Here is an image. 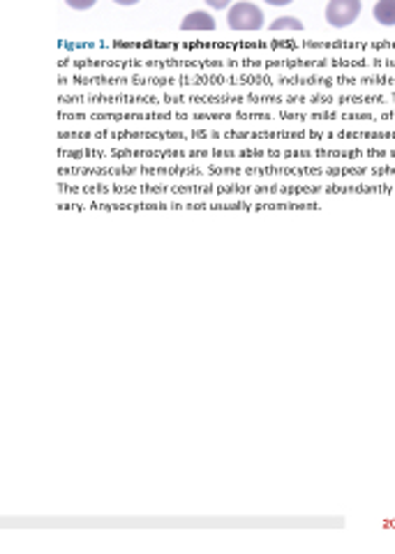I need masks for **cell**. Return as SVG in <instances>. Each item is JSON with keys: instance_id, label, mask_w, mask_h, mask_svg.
<instances>
[{"instance_id": "obj_8", "label": "cell", "mask_w": 395, "mask_h": 554, "mask_svg": "<svg viewBox=\"0 0 395 554\" xmlns=\"http://www.w3.org/2000/svg\"><path fill=\"white\" fill-rule=\"evenodd\" d=\"M266 3L273 7H284V5H289V3H294V0H266Z\"/></svg>"}, {"instance_id": "obj_3", "label": "cell", "mask_w": 395, "mask_h": 554, "mask_svg": "<svg viewBox=\"0 0 395 554\" xmlns=\"http://www.w3.org/2000/svg\"><path fill=\"white\" fill-rule=\"evenodd\" d=\"M180 31L185 33H208L216 31V19L211 16V12L206 10H195L180 21Z\"/></svg>"}, {"instance_id": "obj_1", "label": "cell", "mask_w": 395, "mask_h": 554, "mask_svg": "<svg viewBox=\"0 0 395 554\" xmlns=\"http://www.w3.org/2000/svg\"><path fill=\"white\" fill-rule=\"evenodd\" d=\"M226 26L236 33H255L264 28V12L262 7L250 3V0H241L229 7V16H226Z\"/></svg>"}, {"instance_id": "obj_4", "label": "cell", "mask_w": 395, "mask_h": 554, "mask_svg": "<svg viewBox=\"0 0 395 554\" xmlns=\"http://www.w3.org/2000/svg\"><path fill=\"white\" fill-rule=\"evenodd\" d=\"M372 16L380 26H395V0H377L375 10H372Z\"/></svg>"}, {"instance_id": "obj_9", "label": "cell", "mask_w": 395, "mask_h": 554, "mask_svg": "<svg viewBox=\"0 0 395 554\" xmlns=\"http://www.w3.org/2000/svg\"><path fill=\"white\" fill-rule=\"evenodd\" d=\"M116 5H123V7H130V5H137L139 0H113Z\"/></svg>"}, {"instance_id": "obj_7", "label": "cell", "mask_w": 395, "mask_h": 554, "mask_svg": "<svg viewBox=\"0 0 395 554\" xmlns=\"http://www.w3.org/2000/svg\"><path fill=\"white\" fill-rule=\"evenodd\" d=\"M204 3L208 7H213V10H226L234 0H204Z\"/></svg>"}, {"instance_id": "obj_6", "label": "cell", "mask_w": 395, "mask_h": 554, "mask_svg": "<svg viewBox=\"0 0 395 554\" xmlns=\"http://www.w3.org/2000/svg\"><path fill=\"white\" fill-rule=\"evenodd\" d=\"M67 5L72 7V10H91L92 5H95V3H98V0H65Z\"/></svg>"}, {"instance_id": "obj_2", "label": "cell", "mask_w": 395, "mask_h": 554, "mask_svg": "<svg viewBox=\"0 0 395 554\" xmlns=\"http://www.w3.org/2000/svg\"><path fill=\"white\" fill-rule=\"evenodd\" d=\"M363 3L361 0H329L326 5V21L333 28H347L352 26L361 16Z\"/></svg>"}, {"instance_id": "obj_5", "label": "cell", "mask_w": 395, "mask_h": 554, "mask_svg": "<svg viewBox=\"0 0 395 554\" xmlns=\"http://www.w3.org/2000/svg\"><path fill=\"white\" fill-rule=\"evenodd\" d=\"M271 31H294V33H301L303 31V24L296 19V16H280V19H275L271 24Z\"/></svg>"}]
</instances>
